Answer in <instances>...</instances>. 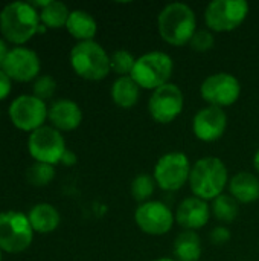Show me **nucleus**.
Listing matches in <instances>:
<instances>
[{
    "mask_svg": "<svg viewBox=\"0 0 259 261\" xmlns=\"http://www.w3.org/2000/svg\"><path fill=\"white\" fill-rule=\"evenodd\" d=\"M191 168L192 165L188 154L182 151H169L162 154L154 164L153 177L162 191L176 193L189 182Z\"/></svg>",
    "mask_w": 259,
    "mask_h": 261,
    "instance_id": "6",
    "label": "nucleus"
},
{
    "mask_svg": "<svg viewBox=\"0 0 259 261\" xmlns=\"http://www.w3.org/2000/svg\"><path fill=\"white\" fill-rule=\"evenodd\" d=\"M227 128V115L224 109L206 106L200 109L192 118L194 136L206 144L221 139Z\"/></svg>",
    "mask_w": 259,
    "mask_h": 261,
    "instance_id": "14",
    "label": "nucleus"
},
{
    "mask_svg": "<svg viewBox=\"0 0 259 261\" xmlns=\"http://www.w3.org/2000/svg\"><path fill=\"white\" fill-rule=\"evenodd\" d=\"M200 95L208 106L218 109L231 107L241 96V83L229 72H215L203 80Z\"/></svg>",
    "mask_w": 259,
    "mask_h": 261,
    "instance_id": "9",
    "label": "nucleus"
},
{
    "mask_svg": "<svg viewBox=\"0 0 259 261\" xmlns=\"http://www.w3.org/2000/svg\"><path fill=\"white\" fill-rule=\"evenodd\" d=\"M154 261H176L174 258H169V257H162V258H157V260Z\"/></svg>",
    "mask_w": 259,
    "mask_h": 261,
    "instance_id": "35",
    "label": "nucleus"
},
{
    "mask_svg": "<svg viewBox=\"0 0 259 261\" xmlns=\"http://www.w3.org/2000/svg\"><path fill=\"white\" fill-rule=\"evenodd\" d=\"M189 46L192 50L200 52V54L212 50L215 46L214 32H211L209 29H197V32L194 34V37L189 41Z\"/></svg>",
    "mask_w": 259,
    "mask_h": 261,
    "instance_id": "29",
    "label": "nucleus"
},
{
    "mask_svg": "<svg viewBox=\"0 0 259 261\" xmlns=\"http://www.w3.org/2000/svg\"><path fill=\"white\" fill-rule=\"evenodd\" d=\"M73 72L87 81H101L111 72L110 54L98 41H79L69 55Z\"/></svg>",
    "mask_w": 259,
    "mask_h": 261,
    "instance_id": "4",
    "label": "nucleus"
},
{
    "mask_svg": "<svg viewBox=\"0 0 259 261\" xmlns=\"http://www.w3.org/2000/svg\"><path fill=\"white\" fill-rule=\"evenodd\" d=\"M212 216L221 223V225H231L237 220L240 214V203L231 196V194H221L217 199L212 200L211 205Z\"/></svg>",
    "mask_w": 259,
    "mask_h": 261,
    "instance_id": "23",
    "label": "nucleus"
},
{
    "mask_svg": "<svg viewBox=\"0 0 259 261\" xmlns=\"http://www.w3.org/2000/svg\"><path fill=\"white\" fill-rule=\"evenodd\" d=\"M232 239V234H231V229L224 225H218L215 226L211 234H209V240L212 245L215 246H224L226 243H229Z\"/></svg>",
    "mask_w": 259,
    "mask_h": 261,
    "instance_id": "30",
    "label": "nucleus"
},
{
    "mask_svg": "<svg viewBox=\"0 0 259 261\" xmlns=\"http://www.w3.org/2000/svg\"><path fill=\"white\" fill-rule=\"evenodd\" d=\"M55 177V168L49 164L35 162L26 171V179L32 187H46Z\"/></svg>",
    "mask_w": 259,
    "mask_h": 261,
    "instance_id": "27",
    "label": "nucleus"
},
{
    "mask_svg": "<svg viewBox=\"0 0 259 261\" xmlns=\"http://www.w3.org/2000/svg\"><path fill=\"white\" fill-rule=\"evenodd\" d=\"M12 80L5 73L3 69H0V101H3L11 93Z\"/></svg>",
    "mask_w": 259,
    "mask_h": 261,
    "instance_id": "31",
    "label": "nucleus"
},
{
    "mask_svg": "<svg viewBox=\"0 0 259 261\" xmlns=\"http://www.w3.org/2000/svg\"><path fill=\"white\" fill-rule=\"evenodd\" d=\"M34 240L27 216L18 211L0 213V249L8 254L26 251Z\"/></svg>",
    "mask_w": 259,
    "mask_h": 261,
    "instance_id": "8",
    "label": "nucleus"
},
{
    "mask_svg": "<svg viewBox=\"0 0 259 261\" xmlns=\"http://www.w3.org/2000/svg\"><path fill=\"white\" fill-rule=\"evenodd\" d=\"M32 92H34V96H37L38 99L46 102L56 92V81H55V78L50 76V75H40L35 80L34 86H32Z\"/></svg>",
    "mask_w": 259,
    "mask_h": 261,
    "instance_id": "28",
    "label": "nucleus"
},
{
    "mask_svg": "<svg viewBox=\"0 0 259 261\" xmlns=\"http://www.w3.org/2000/svg\"><path fill=\"white\" fill-rule=\"evenodd\" d=\"M249 11L246 0H214L205 9V24L211 32H232L244 23Z\"/></svg>",
    "mask_w": 259,
    "mask_h": 261,
    "instance_id": "7",
    "label": "nucleus"
},
{
    "mask_svg": "<svg viewBox=\"0 0 259 261\" xmlns=\"http://www.w3.org/2000/svg\"><path fill=\"white\" fill-rule=\"evenodd\" d=\"M172 72V58L166 52L151 50L136 58V64L130 76L142 90L154 92L156 89L171 83Z\"/></svg>",
    "mask_w": 259,
    "mask_h": 261,
    "instance_id": "5",
    "label": "nucleus"
},
{
    "mask_svg": "<svg viewBox=\"0 0 259 261\" xmlns=\"http://www.w3.org/2000/svg\"><path fill=\"white\" fill-rule=\"evenodd\" d=\"M29 223L35 232L49 234L53 232L61 222V216L58 210L50 203H37L27 214Z\"/></svg>",
    "mask_w": 259,
    "mask_h": 261,
    "instance_id": "20",
    "label": "nucleus"
},
{
    "mask_svg": "<svg viewBox=\"0 0 259 261\" xmlns=\"http://www.w3.org/2000/svg\"><path fill=\"white\" fill-rule=\"evenodd\" d=\"M183 107L185 95L174 83H168L156 89L148 98V113L159 124L174 122L182 115Z\"/></svg>",
    "mask_w": 259,
    "mask_h": 261,
    "instance_id": "11",
    "label": "nucleus"
},
{
    "mask_svg": "<svg viewBox=\"0 0 259 261\" xmlns=\"http://www.w3.org/2000/svg\"><path fill=\"white\" fill-rule=\"evenodd\" d=\"M134 222L143 234L160 237L166 236L172 229L176 223V214H172L166 203L160 200H150L136 208Z\"/></svg>",
    "mask_w": 259,
    "mask_h": 261,
    "instance_id": "12",
    "label": "nucleus"
},
{
    "mask_svg": "<svg viewBox=\"0 0 259 261\" xmlns=\"http://www.w3.org/2000/svg\"><path fill=\"white\" fill-rule=\"evenodd\" d=\"M47 119L58 132L76 130L82 122V110L72 99H56L49 107Z\"/></svg>",
    "mask_w": 259,
    "mask_h": 261,
    "instance_id": "17",
    "label": "nucleus"
},
{
    "mask_svg": "<svg viewBox=\"0 0 259 261\" xmlns=\"http://www.w3.org/2000/svg\"><path fill=\"white\" fill-rule=\"evenodd\" d=\"M156 180L153 177V174H147V173H142V174H137L133 182H131V187H130V191H131V197L140 205V203H145V202H150L153 200V194L156 191Z\"/></svg>",
    "mask_w": 259,
    "mask_h": 261,
    "instance_id": "25",
    "label": "nucleus"
},
{
    "mask_svg": "<svg viewBox=\"0 0 259 261\" xmlns=\"http://www.w3.org/2000/svg\"><path fill=\"white\" fill-rule=\"evenodd\" d=\"M27 150L35 162L56 165L61 162V158L67 148L61 132L52 125H43L29 135Z\"/></svg>",
    "mask_w": 259,
    "mask_h": 261,
    "instance_id": "10",
    "label": "nucleus"
},
{
    "mask_svg": "<svg viewBox=\"0 0 259 261\" xmlns=\"http://www.w3.org/2000/svg\"><path fill=\"white\" fill-rule=\"evenodd\" d=\"M40 21V12L29 2H12L3 6L0 12V31L3 37L21 46L29 41L37 32Z\"/></svg>",
    "mask_w": 259,
    "mask_h": 261,
    "instance_id": "3",
    "label": "nucleus"
},
{
    "mask_svg": "<svg viewBox=\"0 0 259 261\" xmlns=\"http://www.w3.org/2000/svg\"><path fill=\"white\" fill-rule=\"evenodd\" d=\"M38 12H40V21L46 28H50V29H60L63 26L66 28L67 18L70 15L67 5H64L63 2H58V0H50Z\"/></svg>",
    "mask_w": 259,
    "mask_h": 261,
    "instance_id": "24",
    "label": "nucleus"
},
{
    "mask_svg": "<svg viewBox=\"0 0 259 261\" xmlns=\"http://www.w3.org/2000/svg\"><path fill=\"white\" fill-rule=\"evenodd\" d=\"M8 52H9V49H8V46H6L5 40L0 38V69L3 67V63H5V60H6V57H8Z\"/></svg>",
    "mask_w": 259,
    "mask_h": 261,
    "instance_id": "33",
    "label": "nucleus"
},
{
    "mask_svg": "<svg viewBox=\"0 0 259 261\" xmlns=\"http://www.w3.org/2000/svg\"><path fill=\"white\" fill-rule=\"evenodd\" d=\"M157 31L166 44L186 46L197 32V15L186 3H168L157 15Z\"/></svg>",
    "mask_w": 259,
    "mask_h": 261,
    "instance_id": "1",
    "label": "nucleus"
},
{
    "mask_svg": "<svg viewBox=\"0 0 259 261\" xmlns=\"http://www.w3.org/2000/svg\"><path fill=\"white\" fill-rule=\"evenodd\" d=\"M203 254L202 239L194 231L180 232L172 245V255L176 261H198Z\"/></svg>",
    "mask_w": 259,
    "mask_h": 261,
    "instance_id": "22",
    "label": "nucleus"
},
{
    "mask_svg": "<svg viewBox=\"0 0 259 261\" xmlns=\"http://www.w3.org/2000/svg\"><path fill=\"white\" fill-rule=\"evenodd\" d=\"M2 69L11 80L27 83L34 78H38L41 63L38 55L32 49L24 46H15L9 49Z\"/></svg>",
    "mask_w": 259,
    "mask_h": 261,
    "instance_id": "15",
    "label": "nucleus"
},
{
    "mask_svg": "<svg viewBox=\"0 0 259 261\" xmlns=\"http://www.w3.org/2000/svg\"><path fill=\"white\" fill-rule=\"evenodd\" d=\"M140 87L136 84V81L131 76H118L110 89L111 101L119 109H131L137 104L140 98Z\"/></svg>",
    "mask_w": 259,
    "mask_h": 261,
    "instance_id": "21",
    "label": "nucleus"
},
{
    "mask_svg": "<svg viewBox=\"0 0 259 261\" xmlns=\"http://www.w3.org/2000/svg\"><path fill=\"white\" fill-rule=\"evenodd\" d=\"M69 34L79 41H92L98 34V23L95 17L84 9H73L66 23Z\"/></svg>",
    "mask_w": 259,
    "mask_h": 261,
    "instance_id": "19",
    "label": "nucleus"
},
{
    "mask_svg": "<svg viewBox=\"0 0 259 261\" xmlns=\"http://www.w3.org/2000/svg\"><path fill=\"white\" fill-rule=\"evenodd\" d=\"M229 194L238 203H253L259 200V177L252 171H238L229 179Z\"/></svg>",
    "mask_w": 259,
    "mask_h": 261,
    "instance_id": "18",
    "label": "nucleus"
},
{
    "mask_svg": "<svg viewBox=\"0 0 259 261\" xmlns=\"http://www.w3.org/2000/svg\"><path fill=\"white\" fill-rule=\"evenodd\" d=\"M76 154L73 153V151H70V150H66V153L63 154V158H61V162L60 164H63V165H66V167H72V165H75L76 164Z\"/></svg>",
    "mask_w": 259,
    "mask_h": 261,
    "instance_id": "32",
    "label": "nucleus"
},
{
    "mask_svg": "<svg viewBox=\"0 0 259 261\" xmlns=\"http://www.w3.org/2000/svg\"><path fill=\"white\" fill-rule=\"evenodd\" d=\"M110 64L111 72L118 76H130L136 64V57L128 49H116L110 55Z\"/></svg>",
    "mask_w": 259,
    "mask_h": 261,
    "instance_id": "26",
    "label": "nucleus"
},
{
    "mask_svg": "<svg viewBox=\"0 0 259 261\" xmlns=\"http://www.w3.org/2000/svg\"><path fill=\"white\" fill-rule=\"evenodd\" d=\"M49 107L34 95H20L9 106L11 122L23 132H35L44 125Z\"/></svg>",
    "mask_w": 259,
    "mask_h": 261,
    "instance_id": "13",
    "label": "nucleus"
},
{
    "mask_svg": "<svg viewBox=\"0 0 259 261\" xmlns=\"http://www.w3.org/2000/svg\"><path fill=\"white\" fill-rule=\"evenodd\" d=\"M2 252H3V251L0 249V261H2Z\"/></svg>",
    "mask_w": 259,
    "mask_h": 261,
    "instance_id": "36",
    "label": "nucleus"
},
{
    "mask_svg": "<svg viewBox=\"0 0 259 261\" xmlns=\"http://www.w3.org/2000/svg\"><path fill=\"white\" fill-rule=\"evenodd\" d=\"M212 213L209 202L198 199L195 196L185 197L176 210V222L185 231H194L205 228L209 223Z\"/></svg>",
    "mask_w": 259,
    "mask_h": 261,
    "instance_id": "16",
    "label": "nucleus"
},
{
    "mask_svg": "<svg viewBox=\"0 0 259 261\" xmlns=\"http://www.w3.org/2000/svg\"><path fill=\"white\" fill-rule=\"evenodd\" d=\"M253 168H255V171L258 173L259 176V148L256 150L255 156H253Z\"/></svg>",
    "mask_w": 259,
    "mask_h": 261,
    "instance_id": "34",
    "label": "nucleus"
},
{
    "mask_svg": "<svg viewBox=\"0 0 259 261\" xmlns=\"http://www.w3.org/2000/svg\"><path fill=\"white\" fill-rule=\"evenodd\" d=\"M229 179V170L220 158L205 156L192 165L188 184L195 197L212 202L224 193Z\"/></svg>",
    "mask_w": 259,
    "mask_h": 261,
    "instance_id": "2",
    "label": "nucleus"
}]
</instances>
